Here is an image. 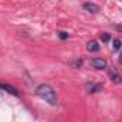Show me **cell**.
<instances>
[{
    "label": "cell",
    "instance_id": "obj_10",
    "mask_svg": "<svg viewBox=\"0 0 122 122\" xmlns=\"http://www.w3.org/2000/svg\"><path fill=\"white\" fill-rule=\"evenodd\" d=\"M57 36H59V39H62V40L69 39V33L68 32H57Z\"/></svg>",
    "mask_w": 122,
    "mask_h": 122
},
{
    "label": "cell",
    "instance_id": "obj_12",
    "mask_svg": "<svg viewBox=\"0 0 122 122\" xmlns=\"http://www.w3.org/2000/svg\"><path fill=\"white\" fill-rule=\"evenodd\" d=\"M119 63H122V52H121V55H119Z\"/></svg>",
    "mask_w": 122,
    "mask_h": 122
},
{
    "label": "cell",
    "instance_id": "obj_7",
    "mask_svg": "<svg viewBox=\"0 0 122 122\" xmlns=\"http://www.w3.org/2000/svg\"><path fill=\"white\" fill-rule=\"evenodd\" d=\"M101 47H99V43L96 42V40H89L88 43H86V50L88 52H98Z\"/></svg>",
    "mask_w": 122,
    "mask_h": 122
},
{
    "label": "cell",
    "instance_id": "obj_8",
    "mask_svg": "<svg viewBox=\"0 0 122 122\" xmlns=\"http://www.w3.org/2000/svg\"><path fill=\"white\" fill-rule=\"evenodd\" d=\"M112 45H113V46H112V47H113V50H119V49H121V46H122V42H121V39H118V37H116V39H113Z\"/></svg>",
    "mask_w": 122,
    "mask_h": 122
},
{
    "label": "cell",
    "instance_id": "obj_2",
    "mask_svg": "<svg viewBox=\"0 0 122 122\" xmlns=\"http://www.w3.org/2000/svg\"><path fill=\"white\" fill-rule=\"evenodd\" d=\"M91 65H92L93 69H98V71H103V69L108 66L106 60H105L103 57H93V59L91 60Z\"/></svg>",
    "mask_w": 122,
    "mask_h": 122
},
{
    "label": "cell",
    "instance_id": "obj_4",
    "mask_svg": "<svg viewBox=\"0 0 122 122\" xmlns=\"http://www.w3.org/2000/svg\"><path fill=\"white\" fill-rule=\"evenodd\" d=\"M85 89H86V92H89V93H98V92L102 91V85H101V83L88 82V83H85Z\"/></svg>",
    "mask_w": 122,
    "mask_h": 122
},
{
    "label": "cell",
    "instance_id": "obj_3",
    "mask_svg": "<svg viewBox=\"0 0 122 122\" xmlns=\"http://www.w3.org/2000/svg\"><path fill=\"white\" fill-rule=\"evenodd\" d=\"M108 75H109V79L113 83H122V75H121V72L116 68H111L108 71Z\"/></svg>",
    "mask_w": 122,
    "mask_h": 122
},
{
    "label": "cell",
    "instance_id": "obj_9",
    "mask_svg": "<svg viewBox=\"0 0 122 122\" xmlns=\"http://www.w3.org/2000/svg\"><path fill=\"white\" fill-rule=\"evenodd\" d=\"M99 39H101V42L106 43V42H109V39H111V35H109V33H101Z\"/></svg>",
    "mask_w": 122,
    "mask_h": 122
},
{
    "label": "cell",
    "instance_id": "obj_5",
    "mask_svg": "<svg viewBox=\"0 0 122 122\" xmlns=\"http://www.w3.org/2000/svg\"><path fill=\"white\" fill-rule=\"evenodd\" d=\"M82 7H83L86 12H89V13H98V12H99V6H98L96 3H92V2H85V3L82 5Z\"/></svg>",
    "mask_w": 122,
    "mask_h": 122
},
{
    "label": "cell",
    "instance_id": "obj_11",
    "mask_svg": "<svg viewBox=\"0 0 122 122\" xmlns=\"http://www.w3.org/2000/svg\"><path fill=\"white\" fill-rule=\"evenodd\" d=\"M82 63H83V62H82V59H78L76 62H73L72 65H73V66H76V68H81V66H82Z\"/></svg>",
    "mask_w": 122,
    "mask_h": 122
},
{
    "label": "cell",
    "instance_id": "obj_1",
    "mask_svg": "<svg viewBox=\"0 0 122 122\" xmlns=\"http://www.w3.org/2000/svg\"><path fill=\"white\" fill-rule=\"evenodd\" d=\"M35 93H36L40 99H43L46 103H49V105H52V106L57 105V95H56L55 89H53L50 85H47V83L39 85V86L35 89Z\"/></svg>",
    "mask_w": 122,
    "mask_h": 122
},
{
    "label": "cell",
    "instance_id": "obj_6",
    "mask_svg": "<svg viewBox=\"0 0 122 122\" xmlns=\"http://www.w3.org/2000/svg\"><path fill=\"white\" fill-rule=\"evenodd\" d=\"M2 89H3L5 92H7V93L13 95V96H19V91H17L15 86H12V85H7V83H2Z\"/></svg>",
    "mask_w": 122,
    "mask_h": 122
}]
</instances>
